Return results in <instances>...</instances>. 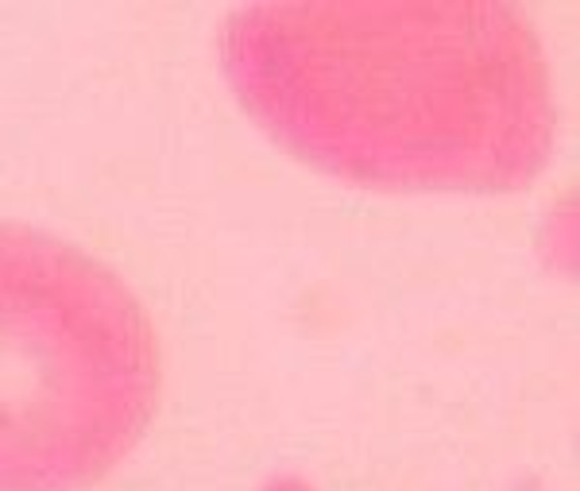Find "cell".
Here are the masks:
<instances>
[{
  "mask_svg": "<svg viewBox=\"0 0 580 491\" xmlns=\"http://www.w3.org/2000/svg\"><path fill=\"white\" fill-rule=\"evenodd\" d=\"M221 70L291 156L376 190H519L557 132L549 62L507 0H252Z\"/></svg>",
  "mask_w": 580,
  "mask_h": 491,
  "instance_id": "6da1fadb",
  "label": "cell"
},
{
  "mask_svg": "<svg viewBox=\"0 0 580 491\" xmlns=\"http://www.w3.org/2000/svg\"><path fill=\"white\" fill-rule=\"evenodd\" d=\"M159 349L90 252L0 221V491H82L144 437Z\"/></svg>",
  "mask_w": 580,
  "mask_h": 491,
  "instance_id": "7a4b0ae2",
  "label": "cell"
},
{
  "mask_svg": "<svg viewBox=\"0 0 580 491\" xmlns=\"http://www.w3.org/2000/svg\"><path fill=\"white\" fill-rule=\"evenodd\" d=\"M260 491H314L306 480H298V476H275V480H268Z\"/></svg>",
  "mask_w": 580,
  "mask_h": 491,
  "instance_id": "3957f363",
  "label": "cell"
}]
</instances>
